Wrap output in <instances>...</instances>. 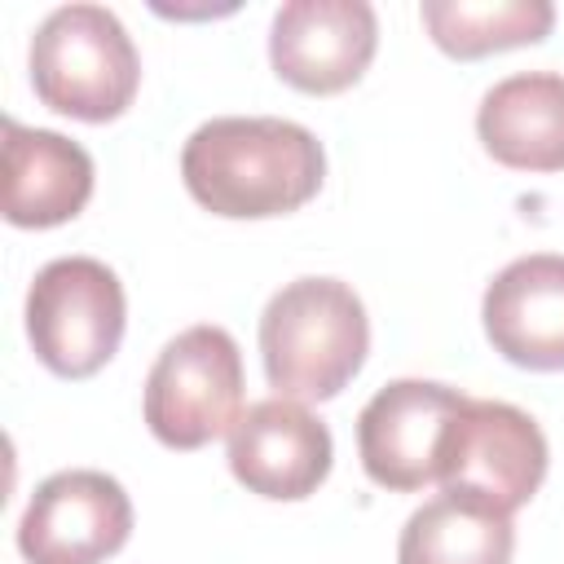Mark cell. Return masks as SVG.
Here are the masks:
<instances>
[{
  "mask_svg": "<svg viewBox=\"0 0 564 564\" xmlns=\"http://www.w3.org/2000/svg\"><path fill=\"white\" fill-rule=\"evenodd\" d=\"M485 335L520 370H564V256H520L480 300Z\"/></svg>",
  "mask_w": 564,
  "mask_h": 564,
  "instance_id": "obj_11",
  "label": "cell"
},
{
  "mask_svg": "<svg viewBox=\"0 0 564 564\" xmlns=\"http://www.w3.org/2000/svg\"><path fill=\"white\" fill-rule=\"evenodd\" d=\"M516 524L502 507L441 489L423 502L397 542V564H511Z\"/></svg>",
  "mask_w": 564,
  "mask_h": 564,
  "instance_id": "obj_14",
  "label": "cell"
},
{
  "mask_svg": "<svg viewBox=\"0 0 564 564\" xmlns=\"http://www.w3.org/2000/svg\"><path fill=\"white\" fill-rule=\"evenodd\" d=\"M419 18L432 44L458 62L538 44L555 26L551 0H423Z\"/></svg>",
  "mask_w": 564,
  "mask_h": 564,
  "instance_id": "obj_15",
  "label": "cell"
},
{
  "mask_svg": "<svg viewBox=\"0 0 564 564\" xmlns=\"http://www.w3.org/2000/svg\"><path fill=\"white\" fill-rule=\"evenodd\" d=\"M123 322V282L93 256L48 260L26 291V339L40 366L62 379L97 375L119 352Z\"/></svg>",
  "mask_w": 564,
  "mask_h": 564,
  "instance_id": "obj_5",
  "label": "cell"
},
{
  "mask_svg": "<svg viewBox=\"0 0 564 564\" xmlns=\"http://www.w3.org/2000/svg\"><path fill=\"white\" fill-rule=\"evenodd\" d=\"M128 533V489L106 471L70 467L35 485L18 524V551L26 564H101L123 551Z\"/></svg>",
  "mask_w": 564,
  "mask_h": 564,
  "instance_id": "obj_8",
  "label": "cell"
},
{
  "mask_svg": "<svg viewBox=\"0 0 564 564\" xmlns=\"http://www.w3.org/2000/svg\"><path fill=\"white\" fill-rule=\"evenodd\" d=\"M141 84V57L123 22L101 4H62L31 35L35 97L79 123L119 119Z\"/></svg>",
  "mask_w": 564,
  "mask_h": 564,
  "instance_id": "obj_3",
  "label": "cell"
},
{
  "mask_svg": "<svg viewBox=\"0 0 564 564\" xmlns=\"http://www.w3.org/2000/svg\"><path fill=\"white\" fill-rule=\"evenodd\" d=\"M330 427L291 397H264L247 405L229 432V471L260 498L300 502L330 476Z\"/></svg>",
  "mask_w": 564,
  "mask_h": 564,
  "instance_id": "obj_10",
  "label": "cell"
},
{
  "mask_svg": "<svg viewBox=\"0 0 564 564\" xmlns=\"http://www.w3.org/2000/svg\"><path fill=\"white\" fill-rule=\"evenodd\" d=\"M489 159L516 172H564V75L520 70L498 79L476 110Z\"/></svg>",
  "mask_w": 564,
  "mask_h": 564,
  "instance_id": "obj_13",
  "label": "cell"
},
{
  "mask_svg": "<svg viewBox=\"0 0 564 564\" xmlns=\"http://www.w3.org/2000/svg\"><path fill=\"white\" fill-rule=\"evenodd\" d=\"M467 392L432 379H392L357 414V454L379 489L414 494L436 485L449 423Z\"/></svg>",
  "mask_w": 564,
  "mask_h": 564,
  "instance_id": "obj_7",
  "label": "cell"
},
{
  "mask_svg": "<svg viewBox=\"0 0 564 564\" xmlns=\"http://www.w3.org/2000/svg\"><path fill=\"white\" fill-rule=\"evenodd\" d=\"M93 198V159L79 141L4 119V220L53 229L75 220Z\"/></svg>",
  "mask_w": 564,
  "mask_h": 564,
  "instance_id": "obj_12",
  "label": "cell"
},
{
  "mask_svg": "<svg viewBox=\"0 0 564 564\" xmlns=\"http://www.w3.org/2000/svg\"><path fill=\"white\" fill-rule=\"evenodd\" d=\"M546 436L533 414L507 401L467 397L449 423L436 485L454 494L485 498L516 516L546 480Z\"/></svg>",
  "mask_w": 564,
  "mask_h": 564,
  "instance_id": "obj_6",
  "label": "cell"
},
{
  "mask_svg": "<svg viewBox=\"0 0 564 564\" xmlns=\"http://www.w3.org/2000/svg\"><path fill=\"white\" fill-rule=\"evenodd\" d=\"M326 176L322 141L291 119L220 115L189 132L181 181L198 207L225 220H269L300 212Z\"/></svg>",
  "mask_w": 564,
  "mask_h": 564,
  "instance_id": "obj_1",
  "label": "cell"
},
{
  "mask_svg": "<svg viewBox=\"0 0 564 564\" xmlns=\"http://www.w3.org/2000/svg\"><path fill=\"white\" fill-rule=\"evenodd\" d=\"M370 352L361 295L339 278H295L260 313L264 379L291 401L339 397Z\"/></svg>",
  "mask_w": 564,
  "mask_h": 564,
  "instance_id": "obj_2",
  "label": "cell"
},
{
  "mask_svg": "<svg viewBox=\"0 0 564 564\" xmlns=\"http://www.w3.org/2000/svg\"><path fill=\"white\" fill-rule=\"evenodd\" d=\"M145 427L167 449H203L242 414V352L225 326H189L163 344L145 375Z\"/></svg>",
  "mask_w": 564,
  "mask_h": 564,
  "instance_id": "obj_4",
  "label": "cell"
},
{
  "mask_svg": "<svg viewBox=\"0 0 564 564\" xmlns=\"http://www.w3.org/2000/svg\"><path fill=\"white\" fill-rule=\"evenodd\" d=\"M379 48V18L366 0H286L273 13L269 62L282 84L330 97L352 88Z\"/></svg>",
  "mask_w": 564,
  "mask_h": 564,
  "instance_id": "obj_9",
  "label": "cell"
}]
</instances>
